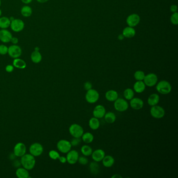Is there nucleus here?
Instances as JSON below:
<instances>
[{
  "label": "nucleus",
  "instance_id": "obj_1",
  "mask_svg": "<svg viewBox=\"0 0 178 178\" xmlns=\"http://www.w3.org/2000/svg\"><path fill=\"white\" fill-rule=\"evenodd\" d=\"M21 161L23 167L28 170L33 169L36 164V159L30 154H25L21 157Z\"/></svg>",
  "mask_w": 178,
  "mask_h": 178
},
{
  "label": "nucleus",
  "instance_id": "obj_2",
  "mask_svg": "<svg viewBox=\"0 0 178 178\" xmlns=\"http://www.w3.org/2000/svg\"><path fill=\"white\" fill-rule=\"evenodd\" d=\"M156 89L162 95H167L171 92L172 86L169 81L163 80L157 83Z\"/></svg>",
  "mask_w": 178,
  "mask_h": 178
},
{
  "label": "nucleus",
  "instance_id": "obj_3",
  "mask_svg": "<svg viewBox=\"0 0 178 178\" xmlns=\"http://www.w3.org/2000/svg\"><path fill=\"white\" fill-rule=\"evenodd\" d=\"M99 93L98 92L94 89H90L87 90L85 95V99L87 102L89 104H95L97 102L99 99Z\"/></svg>",
  "mask_w": 178,
  "mask_h": 178
},
{
  "label": "nucleus",
  "instance_id": "obj_4",
  "mask_svg": "<svg viewBox=\"0 0 178 178\" xmlns=\"http://www.w3.org/2000/svg\"><path fill=\"white\" fill-rule=\"evenodd\" d=\"M150 113L153 118L159 119L164 117L165 115V110L162 107L157 105L151 107Z\"/></svg>",
  "mask_w": 178,
  "mask_h": 178
},
{
  "label": "nucleus",
  "instance_id": "obj_5",
  "mask_svg": "<svg viewBox=\"0 0 178 178\" xmlns=\"http://www.w3.org/2000/svg\"><path fill=\"white\" fill-rule=\"evenodd\" d=\"M114 108L116 110L119 112H125L129 108V104L125 99L121 98H118L114 101Z\"/></svg>",
  "mask_w": 178,
  "mask_h": 178
},
{
  "label": "nucleus",
  "instance_id": "obj_6",
  "mask_svg": "<svg viewBox=\"0 0 178 178\" xmlns=\"http://www.w3.org/2000/svg\"><path fill=\"white\" fill-rule=\"evenodd\" d=\"M69 133L73 137L81 138L84 133V129L81 125L74 123L69 126Z\"/></svg>",
  "mask_w": 178,
  "mask_h": 178
},
{
  "label": "nucleus",
  "instance_id": "obj_7",
  "mask_svg": "<svg viewBox=\"0 0 178 178\" xmlns=\"http://www.w3.org/2000/svg\"><path fill=\"white\" fill-rule=\"evenodd\" d=\"M10 28L15 33L23 31L25 28V23L23 20L18 18H14L10 22Z\"/></svg>",
  "mask_w": 178,
  "mask_h": 178
},
{
  "label": "nucleus",
  "instance_id": "obj_8",
  "mask_svg": "<svg viewBox=\"0 0 178 178\" xmlns=\"http://www.w3.org/2000/svg\"><path fill=\"white\" fill-rule=\"evenodd\" d=\"M72 146L71 142L66 140H61L57 142V149L63 154L68 153L71 150Z\"/></svg>",
  "mask_w": 178,
  "mask_h": 178
},
{
  "label": "nucleus",
  "instance_id": "obj_9",
  "mask_svg": "<svg viewBox=\"0 0 178 178\" xmlns=\"http://www.w3.org/2000/svg\"><path fill=\"white\" fill-rule=\"evenodd\" d=\"M7 54L13 59L18 58L22 54V50L21 47L18 45H12L9 47Z\"/></svg>",
  "mask_w": 178,
  "mask_h": 178
},
{
  "label": "nucleus",
  "instance_id": "obj_10",
  "mask_svg": "<svg viewBox=\"0 0 178 178\" xmlns=\"http://www.w3.org/2000/svg\"><path fill=\"white\" fill-rule=\"evenodd\" d=\"M143 81L146 86L149 87L154 86L157 83V76L155 73H149L148 74L145 75Z\"/></svg>",
  "mask_w": 178,
  "mask_h": 178
},
{
  "label": "nucleus",
  "instance_id": "obj_11",
  "mask_svg": "<svg viewBox=\"0 0 178 178\" xmlns=\"http://www.w3.org/2000/svg\"><path fill=\"white\" fill-rule=\"evenodd\" d=\"M30 154L34 157H37L41 155L43 152V146L42 144L38 143H35L31 144L30 147Z\"/></svg>",
  "mask_w": 178,
  "mask_h": 178
},
{
  "label": "nucleus",
  "instance_id": "obj_12",
  "mask_svg": "<svg viewBox=\"0 0 178 178\" xmlns=\"http://www.w3.org/2000/svg\"><path fill=\"white\" fill-rule=\"evenodd\" d=\"M79 158L78 152L75 150H70L67 153L66 157V161L69 164H74L78 161Z\"/></svg>",
  "mask_w": 178,
  "mask_h": 178
},
{
  "label": "nucleus",
  "instance_id": "obj_13",
  "mask_svg": "<svg viewBox=\"0 0 178 178\" xmlns=\"http://www.w3.org/2000/svg\"><path fill=\"white\" fill-rule=\"evenodd\" d=\"M26 146L23 143H18L14 148V154L16 156L21 157L26 154Z\"/></svg>",
  "mask_w": 178,
  "mask_h": 178
},
{
  "label": "nucleus",
  "instance_id": "obj_14",
  "mask_svg": "<svg viewBox=\"0 0 178 178\" xmlns=\"http://www.w3.org/2000/svg\"><path fill=\"white\" fill-rule=\"evenodd\" d=\"M13 37L12 33L7 29L0 30V41L4 43H9Z\"/></svg>",
  "mask_w": 178,
  "mask_h": 178
},
{
  "label": "nucleus",
  "instance_id": "obj_15",
  "mask_svg": "<svg viewBox=\"0 0 178 178\" xmlns=\"http://www.w3.org/2000/svg\"><path fill=\"white\" fill-rule=\"evenodd\" d=\"M105 113L106 110L105 108L104 105H96L93 111V117L97 119H101L104 118Z\"/></svg>",
  "mask_w": 178,
  "mask_h": 178
},
{
  "label": "nucleus",
  "instance_id": "obj_16",
  "mask_svg": "<svg viewBox=\"0 0 178 178\" xmlns=\"http://www.w3.org/2000/svg\"><path fill=\"white\" fill-rule=\"evenodd\" d=\"M130 106L132 109L134 110H140L143 107V101L140 98H133L130 100Z\"/></svg>",
  "mask_w": 178,
  "mask_h": 178
},
{
  "label": "nucleus",
  "instance_id": "obj_17",
  "mask_svg": "<svg viewBox=\"0 0 178 178\" xmlns=\"http://www.w3.org/2000/svg\"><path fill=\"white\" fill-rule=\"evenodd\" d=\"M140 21V18L137 14H133L128 16L126 23L130 27H135L138 24Z\"/></svg>",
  "mask_w": 178,
  "mask_h": 178
},
{
  "label": "nucleus",
  "instance_id": "obj_18",
  "mask_svg": "<svg viewBox=\"0 0 178 178\" xmlns=\"http://www.w3.org/2000/svg\"><path fill=\"white\" fill-rule=\"evenodd\" d=\"M91 155L93 161L98 163L102 160L104 157L105 156V152L101 149H97L93 152Z\"/></svg>",
  "mask_w": 178,
  "mask_h": 178
},
{
  "label": "nucleus",
  "instance_id": "obj_19",
  "mask_svg": "<svg viewBox=\"0 0 178 178\" xmlns=\"http://www.w3.org/2000/svg\"><path fill=\"white\" fill-rule=\"evenodd\" d=\"M118 92L116 90H109L105 93V98L108 101L110 102H114L119 98Z\"/></svg>",
  "mask_w": 178,
  "mask_h": 178
},
{
  "label": "nucleus",
  "instance_id": "obj_20",
  "mask_svg": "<svg viewBox=\"0 0 178 178\" xmlns=\"http://www.w3.org/2000/svg\"><path fill=\"white\" fill-rule=\"evenodd\" d=\"M101 161L104 167H105L106 168H110L114 164L115 160L112 156L105 155Z\"/></svg>",
  "mask_w": 178,
  "mask_h": 178
},
{
  "label": "nucleus",
  "instance_id": "obj_21",
  "mask_svg": "<svg viewBox=\"0 0 178 178\" xmlns=\"http://www.w3.org/2000/svg\"><path fill=\"white\" fill-rule=\"evenodd\" d=\"M160 101V97L157 93H154L151 94L147 99V103L149 105L152 107L157 105Z\"/></svg>",
  "mask_w": 178,
  "mask_h": 178
},
{
  "label": "nucleus",
  "instance_id": "obj_22",
  "mask_svg": "<svg viewBox=\"0 0 178 178\" xmlns=\"http://www.w3.org/2000/svg\"><path fill=\"white\" fill-rule=\"evenodd\" d=\"M146 85L143 81H136L133 85V89L136 93H142L145 90Z\"/></svg>",
  "mask_w": 178,
  "mask_h": 178
},
{
  "label": "nucleus",
  "instance_id": "obj_23",
  "mask_svg": "<svg viewBox=\"0 0 178 178\" xmlns=\"http://www.w3.org/2000/svg\"><path fill=\"white\" fill-rule=\"evenodd\" d=\"M13 65L14 66V68L18 69H24L26 68L27 64L24 60L18 57L14 59L13 62Z\"/></svg>",
  "mask_w": 178,
  "mask_h": 178
},
{
  "label": "nucleus",
  "instance_id": "obj_24",
  "mask_svg": "<svg viewBox=\"0 0 178 178\" xmlns=\"http://www.w3.org/2000/svg\"><path fill=\"white\" fill-rule=\"evenodd\" d=\"M30 58L33 63L38 64L42 61V57L39 51L35 50L31 53Z\"/></svg>",
  "mask_w": 178,
  "mask_h": 178
},
{
  "label": "nucleus",
  "instance_id": "obj_25",
  "mask_svg": "<svg viewBox=\"0 0 178 178\" xmlns=\"http://www.w3.org/2000/svg\"><path fill=\"white\" fill-rule=\"evenodd\" d=\"M21 13L23 17L29 18L33 14V10L29 5H24L21 8Z\"/></svg>",
  "mask_w": 178,
  "mask_h": 178
},
{
  "label": "nucleus",
  "instance_id": "obj_26",
  "mask_svg": "<svg viewBox=\"0 0 178 178\" xmlns=\"http://www.w3.org/2000/svg\"><path fill=\"white\" fill-rule=\"evenodd\" d=\"M16 175L18 178H28L30 177V173L28 170L24 167L16 170Z\"/></svg>",
  "mask_w": 178,
  "mask_h": 178
},
{
  "label": "nucleus",
  "instance_id": "obj_27",
  "mask_svg": "<svg viewBox=\"0 0 178 178\" xmlns=\"http://www.w3.org/2000/svg\"><path fill=\"white\" fill-rule=\"evenodd\" d=\"M10 18L6 16H3L0 18V28L7 29L10 27Z\"/></svg>",
  "mask_w": 178,
  "mask_h": 178
},
{
  "label": "nucleus",
  "instance_id": "obj_28",
  "mask_svg": "<svg viewBox=\"0 0 178 178\" xmlns=\"http://www.w3.org/2000/svg\"><path fill=\"white\" fill-rule=\"evenodd\" d=\"M88 125L92 130H97L98 129L100 126V122H99V119H97L93 117L89 120Z\"/></svg>",
  "mask_w": 178,
  "mask_h": 178
},
{
  "label": "nucleus",
  "instance_id": "obj_29",
  "mask_svg": "<svg viewBox=\"0 0 178 178\" xmlns=\"http://www.w3.org/2000/svg\"><path fill=\"white\" fill-rule=\"evenodd\" d=\"M122 35L125 38H131L134 36L135 35V31L134 29L132 27H127L125 28L123 30Z\"/></svg>",
  "mask_w": 178,
  "mask_h": 178
},
{
  "label": "nucleus",
  "instance_id": "obj_30",
  "mask_svg": "<svg viewBox=\"0 0 178 178\" xmlns=\"http://www.w3.org/2000/svg\"><path fill=\"white\" fill-rule=\"evenodd\" d=\"M104 118L105 120V122L109 124H113L114 123L116 120V114L113 112H108L105 113V115L104 116Z\"/></svg>",
  "mask_w": 178,
  "mask_h": 178
},
{
  "label": "nucleus",
  "instance_id": "obj_31",
  "mask_svg": "<svg viewBox=\"0 0 178 178\" xmlns=\"http://www.w3.org/2000/svg\"><path fill=\"white\" fill-rule=\"evenodd\" d=\"M82 140L83 142L86 144H90L93 142L94 137L92 133L90 132H86L83 133V135L81 136Z\"/></svg>",
  "mask_w": 178,
  "mask_h": 178
},
{
  "label": "nucleus",
  "instance_id": "obj_32",
  "mask_svg": "<svg viewBox=\"0 0 178 178\" xmlns=\"http://www.w3.org/2000/svg\"><path fill=\"white\" fill-rule=\"evenodd\" d=\"M123 96L126 100H128V101L131 100L134 96V90L131 88H126L123 92Z\"/></svg>",
  "mask_w": 178,
  "mask_h": 178
},
{
  "label": "nucleus",
  "instance_id": "obj_33",
  "mask_svg": "<svg viewBox=\"0 0 178 178\" xmlns=\"http://www.w3.org/2000/svg\"><path fill=\"white\" fill-rule=\"evenodd\" d=\"M89 169L92 174L97 175L99 172L100 167L99 164H97V162H96L94 161L93 162L90 163L89 164Z\"/></svg>",
  "mask_w": 178,
  "mask_h": 178
},
{
  "label": "nucleus",
  "instance_id": "obj_34",
  "mask_svg": "<svg viewBox=\"0 0 178 178\" xmlns=\"http://www.w3.org/2000/svg\"><path fill=\"white\" fill-rule=\"evenodd\" d=\"M81 152L83 155L86 157H88L91 155L93 152V149L92 147L87 145H84L81 147Z\"/></svg>",
  "mask_w": 178,
  "mask_h": 178
},
{
  "label": "nucleus",
  "instance_id": "obj_35",
  "mask_svg": "<svg viewBox=\"0 0 178 178\" xmlns=\"http://www.w3.org/2000/svg\"><path fill=\"white\" fill-rule=\"evenodd\" d=\"M145 74L143 71H137L134 74V77L137 81H143Z\"/></svg>",
  "mask_w": 178,
  "mask_h": 178
},
{
  "label": "nucleus",
  "instance_id": "obj_36",
  "mask_svg": "<svg viewBox=\"0 0 178 178\" xmlns=\"http://www.w3.org/2000/svg\"><path fill=\"white\" fill-rule=\"evenodd\" d=\"M49 156L51 159H53V160H57L60 157L59 152L57 151H54V150L50 151L49 152Z\"/></svg>",
  "mask_w": 178,
  "mask_h": 178
},
{
  "label": "nucleus",
  "instance_id": "obj_37",
  "mask_svg": "<svg viewBox=\"0 0 178 178\" xmlns=\"http://www.w3.org/2000/svg\"><path fill=\"white\" fill-rule=\"evenodd\" d=\"M9 47L3 44L0 45V55H6L8 53Z\"/></svg>",
  "mask_w": 178,
  "mask_h": 178
},
{
  "label": "nucleus",
  "instance_id": "obj_38",
  "mask_svg": "<svg viewBox=\"0 0 178 178\" xmlns=\"http://www.w3.org/2000/svg\"><path fill=\"white\" fill-rule=\"evenodd\" d=\"M78 162L81 165H86L88 163V160L85 156H81V157L79 156V158L78 159Z\"/></svg>",
  "mask_w": 178,
  "mask_h": 178
},
{
  "label": "nucleus",
  "instance_id": "obj_39",
  "mask_svg": "<svg viewBox=\"0 0 178 178\" xmlns=\"http://www.w3.org/2000/svg\"><path fill=\"white\" fill-rule=\"evenodd\" d=\"M171 22L174 25L178 24V14L177 12L173 13L171 16Z\"/></svg>",
  "mask_w": 178,
  "mask_h": 178
},
{
  "label": "nucleus",
  "instance_id": "obj_40",
  "mask_svg": "<svg viewBox=\"0 0 178 178\" xmlns=\"http://www.w3.org/2000/svg\"><path fill=\"white\" fill-rule=\"evenodd\" d=\"M81 138L74 137V138H73L71 141V144L72 146H77L81 143Z\"/></svg>",
  "mask_w": 178,
  "mask_h": 178
},
{
  "label": "nucleus",
  "instance_id": "obj_41",
  "mask_svg": "<svg viewBox=\"0 0 178 178\" xmlns=\"http://www.w3.org/2000/svg\"><path fill=\"white\" fill-rule=\"evenodd\" d=\"M92 87H93V85L90 81H86L84 84V88L85 89V90H87V91L92 89Z\"/></svg>",
  "mask_w": 178,
  "mask_h": 178
},
{
  "label": "nucleus",
  "instance_id": "obj_42",
  "mask_svg": "<svg viewBox=\"0 0 178 178\" xmlns=\"http://www.w3.org/2000/svg\"><path fill=\"white\" fill-rule=\"evenodd\" d=\"M14 66L13 65L9 64L6 66L5 67V71L7 72V73H11L14 71Z\"/></svg>",
  "mask_w": 178,
  "mask_h": 178
},
{
  "label": "nucleus",
  "instance_id": "obj_43",
  "mask_svg": "<svg viewBox=\"0 0 178 178\" xmlns=\"http://www.w3.org/2000/svg\"><path fill=\"white\" fill-rule=\"evenodd\" d=\"M10 42L13 43V45H17L18 42V39L15 37H13Z\"/></svg>",
  "mask_w": 178,
  "mask_h": 178
},
{
  "label": "nucleus",
  "instance_id": "obj_44",
  "mask_svg": "<svg viewBox=\"0 0 178 178\" xmlns=\"http://www.w3.org/2000/svg\"><path fill=\"white\" fill-rule=\"evenodd\" d=\"M58 159H59V161H60V163H62V164H65V163L67 162L66 158V157H64V156H60Z\"/></svg>",
  "mask_w": 178,
  "mask_h": 178
},
{
  "label": "nucleus",
  "instance_id": "obj_45",
  "mask_svg": "<svg viewBox=\"0 0 178 178\" xmlns=\"http://www.w3.org/2000/svg\"><path fill=\"white\" fill-rule=\"evenodd\" d=\"M170 10L172 13L176 12L177 6L176 5H171V6H170Z\"/></svg>",
  "mask_w": 178,
  "mask_h": 178
},
{
  "label": "nucleus",
  "instance_id": "obj_46",
  "mask_svg": "<svg viewBox=\"0 0 178 178\" xmlns=\"http://www.w3.org/2000/svg\"><path fill=\"white\" fill-rule=\"evenodd\" d=\"M21 1L25 4H29L32 2L33 0H21Z\"/></svg>",
  "mask_w": 178,
  "mask_h": 178
},
{
  "label": "nucleus",
  "instance_id": "obj_47",
  "mask_svg": "<svg viewBox=\"0 0 178 178\" xmlns=\"http://www.w3.org/2000/svg\"><path fill=\"white\" fill-rule=\"evenodd\" d=\"M36 1L39 3H44L48 2L49 0H36Z\"/></svg>",
  "mask_w": 178,
  "mask_h": 178
},
{
  "label": "nucleus",
  "instance_id": "obj_48",
  "mask_svg": "<svg viewBox=\"0 0 178 178\" xmlns=\"http://www.w3.org/2000/svg\"><path fill=\"white\" fill-rule=\"evenodd\" d=\"M112 178H122V176H120V175H119V174H116V175H114L112 176Z\"/></svg>",
  "mask_w": 178,
  "mask_h": 178
},
{
  "label": "nucleus",
  "instance_id": "obj_49",
  "mask_svg": "<svg viewBox=\"0 0 178 178\" xmlns=\"http://www.w3.org/2000/svg\"><path fill=\"white\" fill-rule=\"evenodd\" d=\"M124 38H125V37H124V36H123L122 34L119 35V36H118V39H119V40H123Z\"/></svg>",
  "mask_w": 178,
  "mask_h": 178
},
{
  "label": "nucleus",
  "instance_id": "obj_50",
  "mask_svg": "<svg viewBox=\"0 0 178 178\" xmlns=\"http://www.w3.org/2000/svg\"><path fill=\"white\" fill-rule=\"evenodd\" d=\"M35 51H39V48L38 47H36L35 48Z\"/></svg>",
  "mask_w": 178,
  "mask_h": 178
},
{
  "label": "nucleus",
  "instance_id": "obj_51",
  "mask_svg": "<svg viewBox=\"0 0 178 178\" xmlns=\"http://www.w3.org/2000/svg\"><path fill=\"white\" fill-rule=\"evenodd\" d=\"M2 10H1V9H0V18L1 17V16H2Z\"/></svg>",
  "mask_w": 178,
  "mask_h": 178
},
{
  "label": "nucleus",
  "instance_id": "obj_52",
  "mask_svg": "<svg viewBox=\"0 0 178 178\" xmlns=\"http://www.w3.org/2000/svg\"><path fill=\"white\" fill-rule=\"evenodd\" d=\"M1 0H0V6H1Z\"/></svg>",
  "mask_w": 178,
  "mask_h": 178
}]
</instances>
